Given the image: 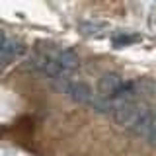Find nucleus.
Listing matches in <instances>:
<instances>
[{
	"label": "nucleus",
	"instance_id": "obj_4",
	"mask_svg": "<svg viewBox=\"0 0 156 156\" xmlns=\"http://www.w3.org/2000/svg\"><path fill=\"white\" fill-rule=\"evenodd\" d=\"M133 41H139V37H129V35H117V37H113V43L117 47L127 45V43H133Z\"/></svg>",
	"mask_w": 156,
	"mask_h": 156
},
{
	"label": "nucleus",
	"instance_id": "obj_1",
	"mask_svg": "<svg viewBox=\"0 0 156 156\" xmlns=\"http://www.w3.org/2000/svg\"><path fill=\"white\" fill-rule=\"evenodd\" d=\"M29 66L33 70L49 76L53 82H62L72 78L74 70L80 66V58L72 49H62L55 45L39 47L35 55L29 58Z\"/></svg>",
	"mask_w": 156,
	"mask_h": 156
},
{
	"label": "nucleus",
	"instance_id": "obj_2",
	"mask_svg": "<svg viewBox=\"0 0 156 156\" xmlns=\"http://www.w3.org/2000/svg\"><path fill=\"white\" fill-rule=\"evenodd\" d=\"M98 94L113 104L136 101V98L143 94V84L136 80H127L119 72H105L98 82Z\"/></svg>",
	"mask_w": 156,
	"mask_h": 156
},
{
	"label": "nucleus",
	"instance_id": "obj_5",
	"mask_svg": "<svg viewBox=\"0 0 156 156\" xmlns=\"http://www.w3.org/2000/svg\"><path fill=\"white\" fill-rule=\"evenodd\" d=\"M148 143L152 144V146H156V111H154V119H152V127H150V133H148Z\"/></svg>",
	"mask_w": 156,
	"mask_h": 156
},
{
	"label": "nucleus",
	"instance_id": "obj_3",
	"mask_svg": "<svg viewBox=\"0 0 156 156\" xmlns=\"http://www.w3.org/2000/svg\"><path fill=\"white\" fill-rule=\"evenodd\" d=\"M20 51H22V47H20L16 41H12L8 35H4V33L0 31V58H10V57L18 55Z\"/></svg>",
	"mask_w": 156,
	"mask_h": 156
}]
</instances>
